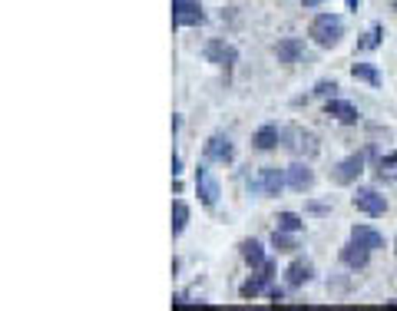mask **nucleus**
Returning <instances> with one entry per match:
<instances>
[{"label": "nucleus", "mask_w": 397, "mask_h": 311, "mask_svg": "<svg viewBox=\"0 0 397 311\" xmlns=\"http://www.w3.org/2000/svg\"><path fill=\"white\" fill-rule=\"evenodd\" d=\"M308 37L315 40L318 47L331 50V47H338V43H341V37H345V20H341L338 13H318V17L311 20Z\"/></svg>", "instance_id": "f257e3e1"}, {"label": "nucleus", "mask_w": 397, "mask_h": 311, "mask_svg": "<svg viewBox=\"0 0 397 311\" xmlns=\"http://www.w3.org/2000/svg\"><path fill=\"white\" fill-rule=\"evenodd\" d=\"M285 186H288V175L278 166H261L259 173H255V179H248V189L261 192V196H282Z\"/></svg>", "instance_id": "f03ea898"}, {"label": "nucleus", "mask_w": 397, "mask_h": 311, "mask_svg": "<svg viewBox=\"0 0 397 311\" xmlns=\"http://www.w3.org/2000/svg\"><path fill=\"white\" fill-rule=\"evenodd\" d=\"M205 60L212 63V66H222V70H232L238 63V50H236V43H229V40H222V37H215V40H209L205 43Z\"/></svg>", "instance_id": "7ed1b4c3"}, {"label": "nucleus", "mask_w": 397, "mask_h": 311, "mask_svg": "<svg viewBox=\"0 0 397 311\" xmlns=\"http://www.w3.org/2000/svg\"><path fill=\"white\" fill-rule=\"evenodd\" d=\"M173 24L175 27H198L205 24V10L198 0H173Z\"/></svg>", "instance_id": "20e7f679"}, {"label": "nucleus", "mask_w": 397, "mask_h": 311, "mask_svg": "<svg viewBox=\"0 0 397 311\" xmlns=\"http://www.w3.org/2000/svg\"><path fill=\"white\" fill-rule=\"evenodd\" d=\"M196 192H198V199H202V205H215L219 202V196H222V186H219V179L212 175L209 166H198L196 169Z\"/></svg>", "instance_id": "39448f33"}, {"label": "nucleus", "mask_w": 397, "mask_h": 311, "mask_svg": "<svg viewBox=\"0 0 397 311\" xmlns=\"http://www.w3.org/2000/svg\"><path fill=\"white\" fill-rule=\"evenodd\" d=\"M202 156H205V162H232L236 159V146H232V139L225 136V133H212L205 139Z\"/></svg>", "instance_id": "423d86ee"}, {"label": "nucleus", "mask_w": 397, "mask_h": 311, "mask_svg": "<svg viewBox=\"0 0 397 311\" xmlns=\"http://www.w3.org/2000/svg\"><path fill=\"white\" fill-rule=\"evenodd\" d=\"M351 202H354V209L364 212V215H384L387 212V199L377 192V189H358L354 196H351Z\"/></svg>", "instance_id": "0eeeda50"}, {"label": "nucleus", "mask_w": 397, "mask_h": 311, "mask_svg": "<svg viewBox=\"0 0 397 311\" xmlns=\"http://www.w3.org/2000/svg\"><path fill=\"white\" fill-rule=\"evenodd\" d=\"M361 173H364V156L361 152H351V156H345V159L335 166V182L338 186H351V182H358Z\"/></svg>", "instance_id": "6e6552de"}, {"label": "nucleus", "mask_w": 397, "mask_h": 311, "mask_svg": "<svg viewBox=\"0 0 397 311\" xmlns=\"http://www.w3.org/2000/svg\"><path fill=\"white\" fill-rule=\"evenodd\" d=\"M272 275H275V265H272V261H265V265H261V275L242 282L238 295H242V298H259L261 291H268V285H272Z\"/></svg>", "instance_id": "1a4fd4ad"}, {"label": "nucleus", "mask_w": 397, "mask_h": 311, "mask_svg": "<svg viewBox=\"0 0 397 311\" xmlns=\"http://www.w3.org/2000/svg\"><path fill=\"white\" fill-rule=\"evenodd\" d=\"M285 175H288V189H295V192H308L315 186V169L308 162H291L285 169Z\"/></svg>", "instance_id": "9d476101"}, {"label": "nucleus", "mask_w": 397, "mask_h": 311, "mask_svg": "<svg viewBox=\"0 0 397 311\" xmlns=\"http://www.w3.org/2000/svg\"><path fill=\"white\" fill-rule=\"evenodd\" d=\"M311 278H315V265H311L308 259H295L285 268V285L288 288H305Z\"/></svg>", "instance_id": "9b49d317"}, {"label": "nucleus", "mask_w": 397, "mask_h": 311, "mask_svg": "<svg viewBox=\"0 0 397 311\" xmlns=\"http://www.w3.org/2000/svg\"><path fill=\"white\" fill-rule=\"evenodd\" d=\"M324 113L328 116H335L338 123H345V126H354L361 120V113L354 103H347V100H338V96H331V100L324 103Z\"/></svg>", "instance_id": "f8f14e48"}, {"label": "nucleus", "mask_w": 397, "mask_h": 311, "mask_svg": "<svg viewBox=\"0 0 397 311\" xmlns=\"http://www.w3.org/2000/svg\"><path fill=\"white\" fill-rule=\"evenodd\" d=\"M288 139H291V143H285L288 150L291 152H308V156H318V136H315V133H308V129H288L285 133Z\"/></svg>", "instance_id": "ddd939ff"}, {"label": "nucleus", "mask_w": 397, "mask_h": 311, "mask_svg": "<svg viewBox=\"0 0 397 311\" xmlns=\"http://www.w3.org/2000/svg\"><path fill=\"white\" fill-rule=\"evenodd\" d=\"M275 57H278V63H298L305 57V40L301 37L278 40V43H275Z\"/></svg>", "instance_id": "4468645a"}, {"label": "nucleus", "mask_w": 397, "mask_h": 311, "mask_svg": "<svg viewBox=\"0 0 397 311\" xmlns=\"http://www.w3.org/2000/svg\"><path fill=\"white\" fill-rule=\"evenodd\" d=\"M341 261H345L347 268H354V272H358V268H368V261H371V249H364V245H358V242L351 238L345 249H341Z\"/></svg>", "instance_id": "2eb2a0df"}, {"label": "nucleus", "mask_w": 397, "mask_h": 311, "mask_svg": "<svg viewBox=\"0 0 397 311\" xmlns=\"http://www.w3.org/2000/svg\"><path fill=\"white\" fill-rule=\"evenodd\" d=\"M351 238H354L358 245H364V249H371V252L384 249V236H381L377 229H371V225H354V229H351Z\"/></svg>", "instance_id": "dca6fc26"}, {"label": "nucleus", "mask_w": 397, "mask_h": 311, "mask_svg": "<svg viewBox=\"0 0 397 311\" xmlns=\"http://www.w3.org/2000/svg\"><path fill=\"white\" fill-rule=\"evenodd\" d=\"M278 139H282V133H278V126H275V123H265V126L259 129V133H255V139H252V146H255L259 152H272L275 146H278Z\"/></svg>", "instance_id": "f3484780"}, {"label": "nucleus", "mask_w": 397, "mask_h": 311, "mask_svg": "<svg viewBox=\"0 0 397 311\" xmlns=\"http://www.w3.org/2000/svg\"><path fill=\"white\" fill-rule=\"evenodd\" d=\"M238 249H242V259H245V265H252V268H261V265L268 261V259H265V245H261L259 238H245Z\"/></svg>", "instance_id": "a211bd4d"}, {"label": "nucleus", "mask_w": 397, "mask_h": 311, "mask_svg": "<svg viewBox=\"0 0 397 311\" xmlns=\"http://www.w3.org/2000/svg\"><path fill=\"white\" fill-rule=\"evenodd\" d=\"M351 76L361 80V83H368V87H381V73H377L374 63H351Z\"/></svg>", "instance_id": "6ab92c4d"}, {"label": "nucleus", "mask_w": 397, "mask_h": 311, "mask_svg": "<svg viewBox=\"0 0 397 311\" xmlns=\"http://www.w3.org/2000/svg\"><path fill=\"white\" fill-rule=\"evenodd\" d=\"M189 225V205L182 199H173V238H179Z\"/></svg>", "instance_id": "aec40b11"}, {"label": "nucleus", "mask_w": 397, "mask_h": 311, "mask_svg": "<svg viewBox=\"0 0 397 311\" xmlns=\"http://www.w3.org/2000/svg\"><path fill=\"white\" fill-rule=\"evenodd\" d=\"M272 245H275L278 252H285V255H291V252H298V238H295V232H285V229H275Z\"/></svg>", "instance_id": "412c9836"}, {"label": "nucleus", "mask_w": 397, "mask_h": 311, "mask_svg": "<svg viewBox=\"0 0 397 311\" xmlns=\"http://www.w3.org/2000/svg\"><path fill=\"white\" fill-rule=\"evenodd\" d=\"M275 222H278V229H285V232H295V236L301 232V229H305V219H301L298 212H282V215H278Z\"/></svg>", "instance_id": "4be33fe9"}, {"label": "nucleus", "mask_w": 397, "mask_h": 311, "mask_svg": "<svg viewBox=\"0 0 397 311\" xmlns=\"http://www.w3.org/2000/svg\"><path fill=\"white\" fill-rule=\"evenodd\" d=\"M381 37H384V27H381V24H371V30H368V34L358 40V50H374V47L381 43Z\"/></svg>", "instance_id": "5701e85b"}, {"label": "nucleus", "mask_w": 397, "mask_h": 311, "mask_svg": "<svg viewBox=\"0 0 397 311\" xmlns=\"http://www.w3.org/2000/svg\"><path fill=\"white\" fill-rule=\"evenodd\" d=\"M377 175L381 179H397V152H387L377 159Z\"/></svg>", "instance_id": "b1692460"}, {"label": "nucleus", "mask_w": 397, "mask_h": 311, "mask_svg": "<svg viewBox=\"0 0 397 311\" xmlns=\"http://www.w3.org/2000/svg\"><path fill=\"white\" fill-rule=\"evenodd\" d=\"M335 93H338V83H335V80H322V83L315 87V96H324V100H331Z\"/></svg>", "instance_id": "393cba45"}, {"label": "nucleus", "mask_w": 397, "mask_h": 311, "mask_svg": "<svg viewBox=\"0 0 397 311\" xmlns=\"http://www.w3.org/2000/svg\"><path fill=\"white\" fill-rule=\"evenodd\" d=\"M268 298H272V301H285V291H282V288H268Z\"/></svg>", "instance_id": "a878e982"}, {"label": "nucleus", "mask_w": 397, "mask_h": 311, "mask_svg": "<svg viewBox=\"0 0 397 311\" xmlns=\"http://www.w3.org/2000/svg\"><path fill=\"white\" fill-rule=\"evenodd\" d=\"M182 173V159H179V152H173V175Z\"/></svg>", "instance_id": "bb28decb"}, {"label": "nucleus", "mask_w": 397, "mask_h": 311, "mask_svg": "<svg viewBox=\"0 0 397 311\" xmlns=\"http://www.w3.org/2000/svg\"><path fill=\"white\" fill-rule=\"evenodd\" d=\"M308 212H318V215H322V212H328V205H324V202H311Z\"/></svg>", "instance_id": "cd10ccee"}, {"label": "nucleus", "mask_w": 397, "mask_h": 311, "mask_svg": "<svg viewBox=\"0 0 397 311\" xmlns=\"http://www.w3.org/2000/svg\"><path fill=\"white\" fill-rule=\"evenodd\" d=\"M305 7H318V3H324V0H301Z\"/></svg>", "instance_id": "c85d7f7f"}, {"label": "nucleus", "mask_w": 397, "mask_h": 311, "mask_svg": "<svg viewBox=\"0 0 397 311\" xmlns=\"http://www.w3.org/2000/svg\"><path fill=\"white\" fill-rule=\"evenodd\" d=\"M345 3L351 7V10H358V3H361V0H345Z\"/></svg>", "instance_id": "c756f323"}, {"label": "nucleus", "mask_w": 397, "mask_h": 311, "mask_svg": "<svg viewBox=\"0 0 397 311\" xmlns=\"http://www.w3.org/2000/svg\"><path fill=\"white\" fill-rule=\"evenodd\" d=\"M394 13H397V0H394Z\"/></svg>", "instance_id": "7c9ffc66"}]
</instances>
